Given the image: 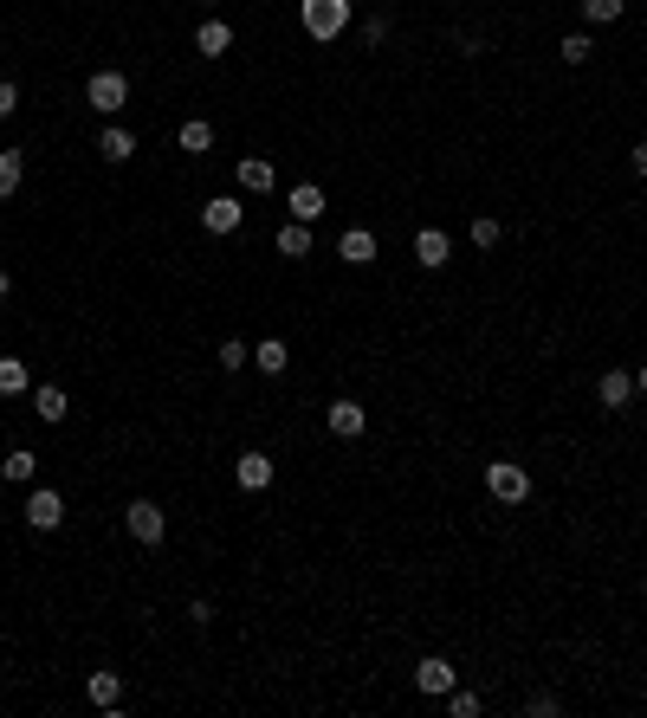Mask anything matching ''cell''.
<instances>
[{
	"mask_svg": "<svg viewBox=\"0 0 647 718\" xmlns=\"http://www.w3.org/2000/svg\"><path fill=\"white\" fill-rule=\"evenodd\" d=\"M85 693H91V706H98V712H117L123 706V680H117V673H91Z\"/></svg>",
	"mask_w": 647,
	"mask_h": 718,
	"instance_id": "4fadbf2b",
	"label": "cell"
},
{
	"mask_svg": "<svg viewBox=\"0 0 647 718\" xmlns=\"http://www.w3.org/2000/svg\"><path fill=\"white\" fill-rule=\"evenodd\" d=\"M622 13H628V0H583V20H596V26L622 20Z\"/></svg>",
	"mask_w": 647,
	"mask_h": 718,
	"instance_id": "d4e9b609",
	"label": "cell"
},
{
	"mask_svg": "<svg viewBox=\"0 0 647 718\" xmlns=\"http://www.w3.org/2000/svg\"><path fill=\"white\" fill-rule=\"evenodd\" d=\"M298 20L311 39H337L350 26V0H298Z\"/></svg>",
	"mask_w": 647,
	"mask_h": 718,
	"instance_id": "6da1fadb",
	"label": "cell"
},
{
	"mask_svg": "<svg viewBox=\"0 0 647 718\" xmlns=\"http://www.w3.org/2000/svg\"><path fill=\"white\" fill-rule=\"evenodd\" d=\"M175 143H182L188 156H201V149H214V130H208V123L195 117V123H182V136H175Z\"/></svg>",
	"mask_w": 647,
	"mask_h": 718,
	"instance_id": "cb8c5ba5",
	"label": "cell"
},
{
	"mask_svg": "<svg viewBox=\"0 0 647 718\" xmlns=\"http://www.w3.org/2000/svg\"><path fill=\"white\" fill-rule=\"evenodd\" d=\"M635 389H647V363H641V369H635Z\"/></svg>",
	"mask_w": 647,
	"mask_h": 718,
	"instance_id": "836d02e7",
	"label": "cell"
},
{
	"mask_svg": "<svg viewBox=\"0 0 647 718\" xmlns=\"http://www.w3.org/2000/svg\"><path fill=\"white\" fill-rule=\"evenodd\" d=\"M13 292V272H0V298H7Z\"/></svg>",
	"mask_w": 647,
	"mask_h": 718,
	"instance_id": "d6a6232c",
	"label": "cell"
},
{
	"mask_svg": "<svg viewBox=\"0 0 647 718\" xmlns=\"http://www.w3.org/2000/svg\"><path fill=\"white\" fill-rule=\"evenodd\" d=\"M596 395H602V408H609V414H622L628 402H635V376H628V369H609V376L596 382Z\"/></svg>",
	"mask_w": 647,
	"mask_h": 718,
	"instance_id": "30bf717a",
	"label": "cell"
},
{
	"mask_svg": "<svg viewBox=\"0 0 647 718\" xmlns=\"http://www.w3.org/2000/svg\"><path fill=\"white\" fill-rule=\"evenodd\" d=\"M285 207H292V220H305V227H311V220H324V188L318 182H298L292 195H285Z\"/></svg>",
	"mask_w": 647,
	"mask_h": 718,
	"instance_id": "8fae6325",
	"label": "cell"
},
{
	"mask_svg": "<svg viewBox=\"0 0 647 718\" xmlns=\"http://www.w3.org/2000/svg\"><path fill=\"white\" fill-rule=\"evenodd\" d=\"M33 414H39V421H52V427L65 421V389H59V382H39V389H33Z\"/></svg>",
	"mask_w": 647,
	"mask_h": 718,
	"instance_id": "2e32d148",
	"label": "cell"
},
{
	"mask_svg": "<svg viewBox=\"0 0 647 718\" xmlns=\"http://www.w3.org/2000/svg\"><path fill=\"white\" fill-rule=\"evenodd\" d=\"M279 253L285 259H305L311 253V227H305V220H285V227H279Z\"/></svg>",
	"mask_w": 647,
	"mask_h": 718,
	"instance_id": "d6986e66",
	"label": "cell"
},
{
	"mask_svg": "<svg viewBox=\"0 0 647 718\" xmlns=\"http://www.w3.org/2000/svg\"><path fill=\"white\" fill-rule=\"evenodd\" d=\"M33 473H39V460H33V453H26V447H13L7 460H0V479H7V486H26V479H33Z\"/></svg>",
	"mask_w": 647,
	"mask_h": 718,
	"instance_id": "ac0fdd59",
	"label": "cell"
},
{
	"mask_svg": "<svg viewBox=\"0 0 647 718\" xmlns=\"http://www.w3.org/2000/svg\"><path fill=\"white\" fill-rule=\"evenodd\" d=\"M13 110H20V91H13V85H7V78H0V123H7V117H13Z\"/></svg>",
	"mask_w": 647,
	"mask_h": 718,
	"instance_id": "4dcf8cb0",
	"label": "cell"
},
{
	"mask_svg": "<svg viewBox=\"0 0 647 718\" xmlns=\"http://www.w3.org/2000/svg\"><path fill=\"white\" fill-rule=\"evenodd\" d=\"M233 479H240L246 492H266L272 486V453H259V447H246L240 460H233Z\"/></svg>",
	"mask_w": 647,
	"mask_h": 718,
	"instance_id": "ba28073f",
	"label": "cell"
},
{
	"mask_svg": "<svg viewBox=\"0 0 647 718\" xmlns=\"http://www.w3.org/2000/svg\"><path fill=\"white\" fill-rule=\"evenodd\" d=\"M337 259H343V266H369V259H376V233H369V227H350V233L337 240Z\"/></svg>",
	"mask_w": 647,
	"mask_h": 718,
	"instance_id": "7c38bea8",
	"label": "cell"
},
{
	"mask_svg": "<svg viewBox=\"0 0 647 718\" xmlns=\"http://www.w3.org/2000/svg\"><path fill=\"white\" fill-rule=\"evenodd\" d=\"M98 156H110V162H130V156H136V136H130V130H117V123H110V130L98 136Z\"/></svg>",
	"mask_w": 647,
	"mask_h": 718,
	"instance_id": "44dd1931",
	"label": "cell"
},
{
	"mask_svg": "<svg viewBox=\"0 0 647 718\" xmlns=\"http://www.w3.org/2000/svg\"><path fill=\"white\" fill-rule=\"evenodd\" d=\"M26 524H33V531H59L65 524V499L52 486H39L33 499H26Z\"/></svg>",
	"mask_w": 647,
	"mask_h": 718,
	"instance_id": "8992f818",
	"label": "cell"
},
{
	"mask_svg": "<svg viewBox=\"0 0 647 718\" xmlns=\"http://www.w3.org/2000/svg\"><path fill=\"white\" fill-rule=\"evenodd\" d=\"M635 175H647V143H635Z\"/></svg>",
	"mask_w": 647,
	"mask_h": 718,
	"instance_id": "1f68e13d",
	"label": "cell"
},
{
	"mask_svg": "<svg viewBox=\"0 0 647 718\" xmlns=\"http://www.w3.org/2000/svg\"><path fill=\"white\" fill-rule=\"evenodd\" d=\"M563 65H589V52H596V39H589V33H570V39H563Z\"/></svg>",
	"mask_w": 647,
	"mask_h": 718,
	"instance_id": "484cf974",
	"label": "cell"
},
{
	"mask_svg": "<svg viewBox=\"0 0 647 718\" xmlns=\"http://www.w3.org/2000/svg\"><path fill=\"white\" fill-rule=\"evenodd\" d=\"M486 492L499 505H525L531 499V473H525V466H512V460H492L486 466Z\"/></svg>",
	"mask_w": 647,
	"mask_h": 718,
	"instance_id": "7a4b0ae2",
	"label": "cell"
},
{
	"mask_svg": "<svg viewBox=\"0 0 647 718\" xmlns=\"http://www.w3.org/2000/svg\"><path fill=\"white\" fill-rule=\"evenodd\" d=\"M324 427H330L337 440H356V434L369 427V414H363V402H350V395H337V402L324 408Z\"/></svg>",
	"mask_w": 647,
	"mask_h": 718,
	"instance_id": "5b68a950",
	"label": "cell"
},
{
	"mask_svg": "<svg viewBox=\"0 0 647 718\" xmlns=\"http://www.w3.org/2000/svg\"><path fill=\"white\" fill-rule=\"evenodd\" d=\"M195 46L208 52V59H220V52H233V26H227V20H208V26L195 33Z\"/></svg>",
	"mask_w": 647,
	"mask_h": 718,
	"instance_id": "e0dca14e",
	"label": "cell"
},
{
	"mask_svg": "<svg viewBox=\"0 0 647 718\" xmlns=\"http://www.w3.org/2000/svg\"><path fill=\"white\" fill-rule=\"evenodd\" d=\"M85 98H91V110H104V117H117V110L130 104V78H123V72H91Z\"/></svg>",
	"mask_w": 647,
	"mask_h": 718,
	"instance_id": "277c9868",
	"label": "cell"
},
{
	"mask_svg": "<svg viewBox=\"0 0 647 718\" xmlns=\"http://www.w3.org/2000/svg\"><path fill=\"white\" fill-rule=\"evenodd\" d=\"M447 712H453V718H479V693H466V686H453V693H447Z\"/></svg>",
	"mask_w": 647,
	"mask_h": 718,
	"instance_id": "4316f807",
	"label": "cell"
},
{
	"mask_svg": "<svg viewBox=\"0 0 647 718\" xmlns=\"http://www.w3.org/2000/svg\"><path fill=\"white\" fill-rule=\"evenodd\" d=\"M20 182H26V156L20 149H0V201H7Z\"/></svg>",
	"mask_w": 647,
	"mask_h": 718,
	"instance_id": "7402d4cb",
	"label": "cell"
},
{
	"mask_svg": "<svg viewBox=\"0 0 647 718\" xmlns=\"http://www.w3.org/2000/svg\"><path fill=\"white\" fill-rule=\"evenodd\" d=\"M246 363H253V350H246L240 337H227V343H220V369H246Z\"/></svg>",
	"mask_w": 647,
	"mask_h": 718,
	"instance_id": "83f0119b",
	"label": "cell"
},
{
	"mask_svg": "<svg viewBox=\"0 0 647 718\" xmlns=\"http://www.w3.org/2000/svg\"><path fill=\"white\" fill-rule=\"evenodd\" d=\"M240 188L246 195H272V162L266 156H240Z\"/></svg>",
	"mask_w": 647,
	"mask_h": 718,
	"instance_id": "9a60e30c",
	"label": "cell"
},
{
	"mask_svg": "<svg viewBox=\"0 0 647 718\" xmlns=\"http://www.w3.org/2000/svg\"><path fill=\"white\" fill-rule=\"evenodd\" d=\"M285 363H292V350H285L279 337H266V343L253 350V369H266V376H285Z\"/></svg>",
	"mask_w": 647,
	"mask_h": 718,
	"instance_id": "ffe728a7",
	"label": "cell"
},
{
	"mask_svg": "<svg viewBox=\"0 0 647 718\" xmlns=\"http://www.w3.org/2000/svg\"><path fill=\"white\" fill-rule=\"evenodd\" d=\"M415 259H421L428 272H440V266H447V233H440V227H421V233H415Z\"/></svg>",
	"mask_w": 647,
	"mask_h": 718,
	"instance_id": "5bb4252c",
	"label": "cell"
},
{
	"mask_svg": "<svg viewBox=\"0 0 647 718\" xmlns=\"http://www.w3.org/2000/svg\"><path fill=\"white\" fill-rule=\"evenodd\" d=\"M123 524H130L136 544H162V537H169V518H162V505H156V499H130Z\"/></svg>",
	"mask_w": 647,
	"mask_h": 718,
	"instance_id": "3957f363",
	"label": "cell"
},
{
	"mask_svg": "<svg viewBox=\"0 0 647 718\" xmlns=\"http://www.w3.org/2000/svg\"><path fill=\"white\" fill-rule=\"evenodd\" d=\"M525 712H531V718H557L563 706H557V699H550V693H531V699H525Z\"/></svg>",
	"mask_w": 647,
	"mask_h": 718,
	"instance_id": "f546056e",
	"label": "cell"
},
{
	"mask_svg": "<svg viewBox=\"0 0 647 718\" xmlns=\"http://www.w3.org/2000/svg\"><path fill=\"white\" fill-rule=\"evenodd\" d=\"M240 220H246V207L233 201V195H214L208 207H201V227H208V233H240Z\"/></svg>",
	"mask_w": 647,
	"mask_h": 718,
	"instance_id": "9c48e42d",
	"label": "cell"
},
{
	"mask_svg": "<svg viewBox=\"0 0 647 718\" xmlns=\"http://www.w3.org/2000/svg\"><path fill=\"white\" fill-rule=\"evenodd\" d=\"M473 246H479V253L499 246V220H492V214H473Z\"/></svg>",
	"mask_w": 647,
	"mask_h": 718,
	"instance_id": "f1b7e54d",
	"label": "cell"
},
{
	"mask_svg": "<svg viewBox=\"0 0 647 718\" xmlns=\"http://www.w3.org/2000/svg\"><path fill=\"white\" fill-rule=\"evenodd\" d=\"M415 686H421L428 699H447V693H453V660H447V654H428V660L415 667Z\"/></svg>",
	"mask_w": 647,
	"mask_h": 718,
	"instance_id": "52a82bcc",
	"label": "cell"
},
{
	"mask_svg": "<svg viewBox=\"0 0 647 718\" xmlns=\"http://www.w3.org/2000/svg\"><path fill=\"white\" fill-rule=\"evenodd\" d=\"M201 7H220V0H201Z\"/></svg>",
	"mask_w": 647,
	"mask_h": 718,
	"instance_id": "e575fe53",
	"label": "cell"
},
{
	"mask_svg": "<svg viewBox=\"0 0 647 718\" xmlns=\"http://www.w3.org/2000/svg\"><path fill=\"white\" fill-rule=\"evenodd\" d=\"M26 382H33V376H26V363H20V356H0V395H20Z\"/></svg>",
	"mask_w": 647,
	"mask_h": 718,
	"instance_id": "603a6c76",
	"label": "cell"
}]
</instances>
